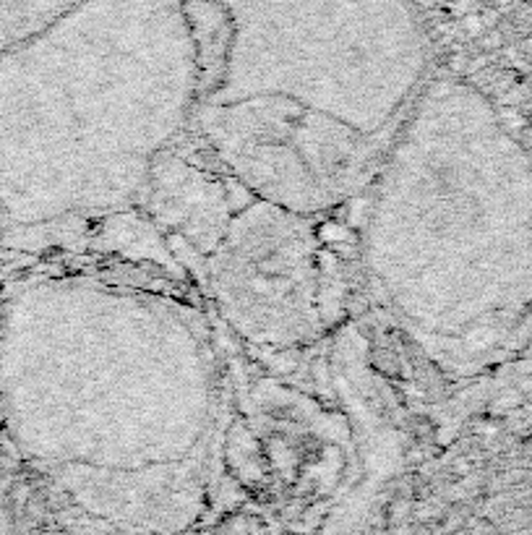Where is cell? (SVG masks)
<instances>
[{
  "mask_svg": "<svg viewBox=\"0 0 532 535\" xmlns=\"http://www.w3.org/2000/svg\"><path fill=\"white\" fill-rule=\"evenodd\" d=\"M363 272L392 332L465 376L532 322V154L467 84L431 79L368 185Z\"/></svg>",
  "mask_w": 532,
  "mask_h": 535,
  "instance_id": "3957f363",
  "label": "cell"
},
{
  "mask_svg": "<svg viewBox=\"0 0 532 535\" xmlns=\"http://www.w3.org/2000/svg\"><path fill=\"white\" fill-rule=\"evenodd\" d=\"M188 131L246 194L321 214L366 194L433 58L413 0H180Z\"/></svg>",
  "mask_w": 532,
  "mask_h": 535,
  "instance_id": "6da1fadb",
  "label": "cell"
},
{
  "mask_svg": "<svg viewBox=\"0 0 532 535\" xmlns=\"http://www.w3.org/2000/svg\"><path fill=\"white\" fill-rule=\"evenodd\" d=\"M55 329L13 436L94 527L178 530L206 507L222 374L201 314L131 282H53Z\"/></svg>",
  "mask_w": 532,
  "mask_h": 535,
  "instance_id": "7a4b0ae2",
  "label": "cell"
},
{
  "mask_svg": "<svg viewBox=\"0 0 532 535\" xmlns=\"http://www.w3.org/2000/svg\"><path fill=\"white\" fill-rule=\"evenodd\" d=\"M251 196L201 253L206 293L232 332L256 348L293 350L326 329V267L313 214Z\"/></svg>",
  "mask_w": 532,
  "mask_h": 535,
  "instance_id": "277c9868",
  "label": "cell"
}]
</instances>
